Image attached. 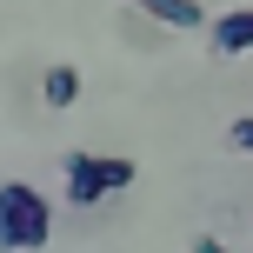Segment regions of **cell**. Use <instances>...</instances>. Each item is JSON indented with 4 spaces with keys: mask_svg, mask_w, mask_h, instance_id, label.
I'll return each instance as SVG.
<instances>
[{
    "mask_svg": "<svg viewBox=\"0 0 253 253\" xmlns=\"http://www.w3.org/2000/svg\"><path fill=\"white\" fill-rule=\"evenodd\" d=\"M140 167L126 160V153H67L60 160V200L67 207H100L107 193L133 187Z\"/></svg>",
    "mask_w": 253,
    "mask_h": 253,
    "instance_id": "6da1fadb",
    "label": "cell"
},
{
    "mask_svg": "<svg viewBox=\"0 0 253 253\" xmlns=\"http://www.w3.org/2000/svg\"><path fill=\"white\" fill-rule=\"evenodd\" d=\"M207 40H213V53H253V7L220 13V20L207 27Z\"/></svg>",
    "mask_w": 253,
    "mask_h": 253,
    "instance_id": "277c9868",
    "label": "cell"
},
{
    "mask_svg": "<svg viewBox=\"0 0 253 253\" xmlns=\"http://www.w3.org/2000/svg\"><path fill=\"white\" fill-rule=\"evenodd\" d=\"M40 100L67 114V107L80 100V67H67V60H60V67H47V74H40Z\"/></svg>",
    "mask_w": 253,
    "mask_h": 253,
    "instance_id": "5b68a950",
    "label": "cell"
},
{
    "mask_svg": "<svg viewBox=\"0 0 253 253\" xmlns=\"http://www.w3.org/2000/svg\"><path fill=\"white\" fill-rule=\"evenodd\" d=\"M187 253H227V240H213V233H193V247Z\"/></svg>",
    "mask_w": 253,
    "mask_h": 253,
    "instance_id": "52a82bcc",
    "label": "cell"
},
{
    "mask_svg": "<svg viewBox=\"0 0 253 253\" xmlns=\"http://www.w3.org/2000/svg\"><path fill=\"white\" fill-rule=\"evenodd\" d=\"M133 13H147V20H160L167 34H193V27H207L200 0H126Z\"/></svg>",
    "mask_w": 253,
    "mask_h": 253,
    "instance_id": "3957f363",
    "label": "cell"
},
{
    "mask_svg": "<svg viewBox=\"0 0 253 253\" xmlns=\"http://www.w3.org/2000/svg\"><path fill=\"white\" fill-rule=\"evenodd\" d=\"M227 140H233V153H253V114H240L227 126Z\"/></svg>",
    "mask_w": 253,
    "mask_h": 253,
    "instance_id": "8992f818",
    "label": "cell"
},
{
    "mask_svg": "<svg viewBox=\"0 0 253 253\" xmlns=\"http://www.w3.org/2000/svg\"><path fill=\"white\" fill-rule=\"evenodd\" d=\"M53 233V207L40 187L27 180H7L0 187V253H40Z\"/></svg>",
    "mask_w": 253,
    "mask_h": 253,
    "instance_id": "7a4b0ae2",
    "label": "cell"
}]
</instances>
